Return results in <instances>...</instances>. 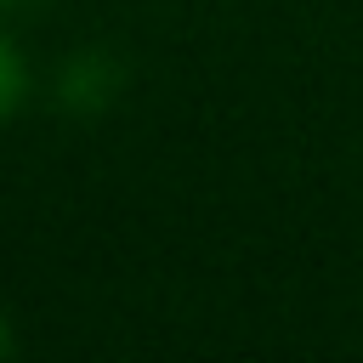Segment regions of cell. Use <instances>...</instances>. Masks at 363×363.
<instances>
[{
  "label": "cell",
  "instance_id": "obj_1",
  "mask_svg": "<svg viewBox=\"0 0 363 363\" xmlns=\"http://www.w3.org/2000/svg\"><path fill=\"white\" fill-rule=\"evenodd\" d=\"M51 91H57V108H62V113H102V108H113L119 91H125V62H119L108 45H79L74 57L57 62Z\"/></svg>",
  "mask_w": 363,
  "mask_h": 363
},
{
  "label": "cell",
  "instance_id": "obj_2",
  "mask_svg": "<svg viewBox=\"0 0 363 363\" xmlns=\"http://www.w3.org/2000/svg\"><path fill=\"white\" fill-rule=\"evenodd\" d=\"M23 102H28V62H23L17 40L0 34V125H6Z\"/></svg>",
  "mask_w": 363,
  "mask_h": 363
},
{
  "label": "cell",
  "instance_id": "obj_3",
  "mask_svg": "<svg viewBox=\"0 0 363 363\" xmlns=\"http://www.w3.org/2000/svg\"><path fill=\"white\" fill-rule=\"evenodd\" d=\"M11 346H17V335H11V323L0 318V357H11Z\"/></svg>",
  "mask_w": 363,
  "mask_h": 363
},
{
  "label": "cell",
  "instance_id": "obj_4",
  "mask_svg": "<svg viewBox=\"0 0 363 363\" xmlns=\"http://www.w3.org/2000/svg\"><path fill=\"white\" fill-rule=\"evenodd\" d=\"M34 6H45V0H0V11H34Z\"/></svg>",
  "mask_w": 363,
  "mask_h": 363
}]
</instances>
